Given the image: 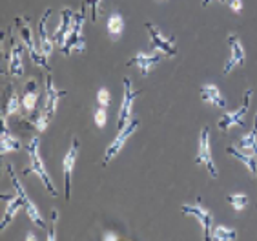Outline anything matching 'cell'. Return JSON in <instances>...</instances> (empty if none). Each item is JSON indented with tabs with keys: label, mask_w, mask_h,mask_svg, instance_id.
<instances>
[{
	"label": "cell",
	"mask_w": 257,
	"mask_h": 241,
	"mask_svg": "<svg viewBox=\"0 0 257 241\" xmlns=\"http://www.w3.org/2000/svg\"><path fill=\"white\" fill-rule=\"evenodd\" d=\"M119 239V236L115 234V232H108V234H104V241H115Z\"/></svg>",
	"instance_id": "836d02e7"
},
{
	"label": "cell",
	"mask_w": 257,
	"mask_h": 241,
	"mask_svg": "<svg viewBox=\"0 0 257 241\" xmlns=\"http://www.w3.org/2000/svg\"><path fill=\"white\" fill-rule=\"evenodd\" d=\"M51 17V10H46V13L42 15L39 22V48L42 49V53L46 57H51V51H53V39L48 37V19Z\"/></svg>",
	"instance_id": "d6986e66"
},
{
	"label": "cell",
	"mask_w": 257,
	"mask_h": 241,
	"mask_svg": "<svg viewBox=\"0 0 257 241\" xmlns=\"http://www.w3.org/2000/svg\"><path fill=\"white\" fill-rule=\"evenodd\" d=\"M252 90H246V94L242 97V103L239 108L233 112H224L217 121V126L221 132H228L232 126H244V117H246L248 110H250V99H252Z\"/></svg>",
	"instance_id": "5b68a950"
},
{
	"label": "cell",
	"mask_w": 257,
	"mask_h": 241,
	"mask_svg": "<svg viewBox=\"0 0 257 241\" xmlns=\"http://www.w3.org/2000/svg\"><path fill=\"white\" fill-rule=\"evenodd\" d=\"M17 24H19V30H20V42L24 44L26 51H28V55L31 57V60H33L37 66L44 68L46 71H51V66H50V62H48L50 57H46V55L42 53V49L39 48L37 37H35L33 30H31L28 19H22V20L17 19Z\"/></svg>",
	"instance_id": "7a4b0ae2"
},
{
	"label": "cell",
	"mask_w": 257,
	"mask_h": 241,
	"mask_svg": "<svg viewBox=\"0 0 257 241\" xmlns=\"http://www.w3.org/2000/svg\"><path fill=\"white\" fill-rule=\"evenodd\" d=\"M82 4L89 6V13H91V20H93V22H97V20H99V17H100L99 10H100V4H102V0H84Z\"/></svg>",
	"instance_id": "f1b7e54d"
},
{
	"label": "cell",
	"mask_w": 257,
	"mask_h": 241,
	"mask_svg": "<svg viewBox=\"0 0 257 241\" xmlns=\"http://www.w3.org/2000/svg\"><path fill=\"white\" fill-rule=\"evenodd\" d=\"M122 33H124V17L120 15L119 11H113L108 17V35L113 40H119Z\"/></svg>",
	"instance_id": "603a6c76"
},
{
	"label": "cell",
	"mask_w": 257,
	"mask_h": 241,
	"mask_svg": "<svg viewBox=\"0 0 257 241\" xmlns=\"http://www.w3.org/2000/svg\"><path fill=\"white\" fill-rule=\"evenodd\" d=\"M26 239H37V236H35V234H28V237H26Z\"/></svg>",
	"instance_id": "d590c367"
},
{
	"label": "cell",
	"mask_w": 257,
	"mask_h": 241,
	"mask_svg": "<svg viewBox=\"0 0 257 241\" xmlns=\"http://www.w3.org/2000/svg\"><path fill=\"white\" fill-rule=\"evenodd\" d=\"M237 148H241L242 152H248V153H253L257 155V123L250 132H246L244 135H241L237 143Z\"/></svg>",
	"instance_id": "cb8c5ba5"
},
{
	"label": "cell",
	"mask_w": 257,
	"mask_h": 241,
	"mask_svg": "<svg viewBox=\"0 0 257 241\" xmlns=\"http://www.w3.org/2000/svg\"><path fill=\"white\" fill-rule=\"evenodd\" d=\"M62 97H66V92H60V90L55 88L53 79H51V75L48 73L46 75V92H44V112L50 115L51 119L55 117V113H57V108H59V101Z\"/></svg>",
	"instance_id": "9a60e30c"
},
{
	"label": "cell",
	"mask_w": 257,
	"mask_h": 241,
	"mask_svg": "<svg viewBox=\"0 0 257 241\" xmlns=\"http://www.w3.org/2000/svg\"><path fill=\"white\" fill-rule=\"evenodd\" d=\"M20 208H24V201H22V197H20L19 192H17L15 196L8 197V201H6L4 216H2V221H0V228H2V230H4L6 226L10 225L13 219H15L17 212H19Z\"/></svg>",
	"instance_id": "7402d4cb"
},
{
	"label": "cell",
	"mask_w": 257,
	"mask_h": 241,
	"mask_svg": "<svg viewBox=\"0 0 257 241\" xmlns=\"http://www.w3.org/2000/svg\"><path fill=\"white\" fill-rule=\"evenodd\" d=\"M146 31H148L152 49H159L161 53L168 55V57H173V55L177 53L175 37H166V35H163L157 26H154L152 22H146Z\"/></svg>",
	"instance_id": "30bf717a"
},
{
	"label": "cell",
	"mask_w": 257,
	"mask_h": 241,
	"mask_svg": "<svg viewBox=\"0 0 257 241\" xmlns=\"http://www.w3.org/2000/svg\"><path fill=\"white\" fill-rule=\"evenodd\" d=\"M26 150L30 153V167L24 170V176L35 174L40 181L44 183L46 190H48L51 196H57L59 192H57V188H55V185H53V179L50 177V174H48V170H46V167H44V161L40 157V137L31 139L30 144L26 146Z\"/></svg>",
	"instance_id": "6da1fadb"
},
{
	"label": "cell",
	"mask_w": 257,
	"mask_h": 241,
	"mask_svg": "<svg viewBox=\"0 0 257 241\" xmlns=\"http://www.w3.org/2000/svg\"><path fill=\"white\" fill-rule=\"evenodd\" d=\"M80 143L79 139H71V146L66 152L64 159H62V172H64V188H66V199L71 197V177H73L75 165H77V157H79Z\"/></svg>",
	"instance_id": "7c38bea8"
},
{
	"label": "cell",
	"mask_w": 257,
	"mask_h": 241,
	"mask_svg": "<svg viewBox=\"0 0 257 241\" xmlns=\"http://www.w3.org/2000/svg\"><path fill=\"white\" fill-rule=\"evenodd\" d=\"M226 152L232 155L233 159H237V161H241L244 167L248 168V172H250V176L252 177H257V155H253V153H248V152H242L241 148L233 146V144H230V146L226 148Z\"/></svg>",
	"instance_id": "44dd1931"
},
{
	"label": "cell",
	"mask_w": 257,
	"mask_h": 241,
	"mask_svg": "<svg viewBox=\"0 0 257 241\" xmlns=\"http://www.w3.org/2000/svg\"><path fill=\"white\" fill-rule=\"evenodd\" d=\"M210 2H213V0H203V6L206 8V6L210 4ZM217 2H221V4H228V0H217Z\"/></svg>",
	"instance_id": "e575fe53"
},
{
	"label": "cell",
	"mask_w": 257,
	"mask_h": 241,
	"mask_svg": "<svg viewBox=\"0 0 257 241\" xmlns=\"http://www.w3.org/2000/svg\"><path fill=\"white\" fill-rule=\"evenodd\" d=\"M139 97V92L134 90V84L132 79L126 77L124 79V92H122V101H120V108H119V115H117V128H124L126 124L132 121V112H134V104L135 99Z\"/></svg>",
	"instance_id": "52a82bcc"
},
{
	"label": "cell",
	"mask_w": 257,
	"mask_h": 241,
	"mask_svg": "<svg viewBox=\"0 0 257 241\" xmlns=\"http://www.w3.org/2000/svg\"><path fill=\"white\" fill-rule=\"evenodd\" d=\"M199 94H201V99H203L206 104H212L215 108H226L228 106V101L224 99V95L221 94V90H219L217 84H203L201 90H199Z\"/></svg>",
	"instance_id": "ac0fdd59"
},
{
	"label": "cell",
	"mask_w": 257,
	"mask_h": 241,
	"mask_svg": "<svg viewBox=\"0 0 257 241\" xmlns=\"http://www.w3.org/2000/svg\"><path fill=\"white\" fill-rule=\"evenodd\" d=\"M93 117H95V124H97L99 128H104V126H106V121H108V113H106V108H104V106H99V108L95 110Z\"/></svg>",
	"instance_id": "4dcf8cb0"
},
{
	"label": "cell",
	"mask_w": 257,
	"mask_h": 241,
	"mask_svg": "<svg viewBox=\"0 0 257 241\" xmlns=\"http://www.w3.org/2000/svg\"><path fill=\"white\" fill-rule=\"evenodd\" d=\"M51 212H53V223H51V228H50V232H48V237H46L48 241L55 239V223H57V210H51Z\"/></svg>",
	"instance_id": "d6a6232c"
},
{
	"label": "cell",
	"mask_w": 257,
	"mask_h": 241,
	"mask_svg": "<svg viewBox=\"0 0 257 241\" xmlns=\"http://www.w3.org/2000/svg\"><path fill=\"white\" fill-rule=\"evenodd\" d=\"M51 121H53V119H51L50 115H48V113H46L44 110H42V112H40L39 115H37V117L31 119V124H33V128H37L39 132H44V130L48 128V124H50Z\"/></svg>",
	"instance_id": "83f0119b"
},
{
	"label": "cell",
	"mask_w": 257,
	"mask_h": 241,
	"mask_svg": "<svg viewBox=\"0 0 257 241\" xmlns=\"http://www.w3.org/2000/svg\"><path fill=\"white\" fill-rule=\"evenodd\" d=\"M161 59H163V55H161L159 49L148 51V53H146V51H139V53H135L134 57L128 60V66H137L141 75L146 77V75L152 73V69H155V66L161 62Z\"/></svg>",
	"instance_id": "4fadbf2b"
},
{
	"label": "cell",
	"mask_w": 257,
	"mask_h": 241,
	"mask_svg": "<svg viewBox=\"0 0 257 241\" xmlns=\"http://www.w3.org/2000/svg\"><path fill=\"white\" fill-rule=\"evenodd\" d=\"M212 239L213 241H235L237 239V230L230 228V226L217 225L212 230Z\"/></svg>",
	"instance_id": "d4e9b609"
},
{
	"label": "cell",
	"mask_w": 257,
	"mask_h": 241,
	"mask_svg": "<svg viewBox=\"0 0 257 241\" xmlns=\"http://www.w3.org/2000/svg\"><path fill=\"white\" fill-rule=\"evenodd\" d=\"M181 212L184 216H192L199 221V225L203 226V236L206 241L212 239V223H213V214L204 207L203 203H188V205H183Z\"/></svg>",
	"instance_id": "9c48e42d"
},
{
	"label": "cell",
	"mask_w": 257,
	"mask_h": 241,
	"mask_svg": "<svg viewBox=\"0 0 257 241\" xmlns=\"http://www.w3.org/2000/svg\"><path fill=\"white\" fill-rule=\"evenodd\" d=\"M97 103L99 106H104V108H108L109 104H111V95H109V90L108 88H99L97 92Z\"/></svg>",
	"instance_id": "f546056e"
},
{
	"label": "cell",
	"mask_w": 257,
	"mask_h": 241,
	"mask_svg": "<svg viewBox=\"0 0 257 241\" xmlns=\"http://www.w3.org/2000/svg\"><path fill=\"white\" fill-rule=\"evenodd\" d=\"M139 119H132L124 128L119 130V133H117V137L111 141V143L108 144V148H106V152H104V165H108L109 161H113L117 155H119V152L124 148V144L128 143V139L134 135L135 132H137L139 128Z\"/></svg>",
	"instance_id": "ba28073f"
},
{
	"label": "cell",
	"mask_w": 257,
	"mask_h": 241,
	"mask_svg": "<svg viewBox=\"0 0 257 241\" xmlns=\"http://www.w3.org/2000/svg\"><path fill=\"white\" fill-rule=\"evenodd\" d=\"M24 44L17 39H11L10 59H8V73L11 77H22L24 75Z\"/></svg>",
	"instance_id": "5bb4252c"
},
{
	"label": "cell",
	"mask_w": 257,
	"mask_h": 241,
	"mask_svg": "<svg viewBox=\"0 0 257 241\" xmlns=\"http://www.w3.org/2000/svg\"><path fill=\"white\" fill-rule=\"evenodd\" d=\"M8 172H10L11 183H13V187H15V192H19L20 197H22V201H24V210H26V214H28V217L31 219V223H33V225H37L39 228H46L44 217H42L40 210L37 208V205L31 201V197L28 196V192L24 190L22 183L19 181V177H17L15 170H13V167H11V165H8Z\"/></svg>",
	"instance_id": "8992f818"
},
{
	"label": "cell",
	"mask_w": 257,
	"mask_h": 241,
	"mask_svg": "<svg viewBox=\"0 0 257 241\" xmlns=\"http://www.w3.org/2000/svg\"><path fill=\"white\" fill-rule=\"evenodd\" d=\"M73 17L75 13L69 8H64V10L60 11V20H59V26L55 28L53 31V42L59 48H62V46L66 44V40H68V35L69 31H71V26H73Z\"/></svg>",
	"instance_id": "2e32d148"
},
{
	"label": "cell",
	"mask_w": 257,
	"mask_h": 241,
	"mask_svg": "<svg viewBox=\"0 0 257 241\" xmlns=\"http://www.w3.org/2000/svg\"><path fill=\"white\" fill-rule=\"evenodd\" d=\"M226 201L230 203V207H232L235 212H242L248 207V196L246 194H241V192L230 194V196L226 197Z\"/></svg>",
	"instance_id": "484cf974"
},
{
	"label": "cell",
	"mask_w": 257,
	"mask_h": 241,
	"mask_svg": "<svg viewBox=\"0 0 257 241\" xmlns=\"http://www.w3.org/2000/svg\"><path fill=\"white\" fill-rule=\"evenodd\" d=\"M86 8H88V6L82 4L80 6L79 13H75L73 26H71V31H69V35H68V40H66V44L60 48V51H62L64 55H71V53H75V51L82 53V51L86 49L84 33H82V30H84V22H86Z\"/></svg>",
	"instance_id": "3957f363"
},
{
	"label": "cell",
	"mask_w": 257,
	"mask_h": 241,
	"mask_svg": "<svg viewBox=\"0 0 257 241\" xmlns=\"http://www.w3.org/2000/svg\"><path fill=\"white\" fill-rule=\"evenodd\" d=\"M195 163H197V165H204L212 179H217L219 177L217 165H215L213 155H212V137H210L208 126H204V128L201 130V133H199V150H197Z\"/></svg>",
	"instance_id": "277c9868"
},
{
	"label": "cell",
	"mask_w": 257,
	"mask_h": 241,
	"mask_svg": "<svg viewBox=\"0 0 257 241\" xmlns=\"http://www.w3.org/2000/svg\"><path fill=\"white\" fill-rule=\"evenodd\" d=\"M8 113H2V133H0V153L6 155V153L10 152H17L22 148V143H20V139L15 137L13 133L10 132L8 128Z\"/></svg>",
	"instance_id": "e0dca14e"
},
{
	"label": "cell",
	"mask_w": 257,
	"mask_h": 241,
	"mask_svg": "<svg viewBox=\"0 0 257 241\" xmlns=\"http://www.w3.org/2000/svg\"><path fill=\"white\" fill-rule=\"evenodd\" d=\"M20 110H22V99L19 97L15 90H11V95L8 99V104H6V113L8 115H17Z\"/></svg>",
	"instance_id": "4316f807"
},
{
	"label": "cell",
	"mask_w": 257,
	"mask_h": 241,
	"mask_svg": "<svg viewBox=\"0 0 257 241\" xmlns=\"http://www.w3.org/2000/svg\"><path fill=\"white\" fill-rule=\"evenodd\" d=\"M226 42H228V46H230V59H228V62L224 64V69H223L224 75L232 73L233 68L244 66V62H246V49H244V46H242L241 39H239L237 35L230 33L226 37Z\"/></svg>",
	"instance_id": "8fae6325"
},
{
	"label": "cell",
	"mask_w": 257,
	"mask_h": 241,
	"mask_svg": "<svg viewBox=\"0 0 257 241\" xmlns=\"http://www.w3.org/2000/svg\"><path fill=\"white\" fill-rule=\"evenodd\" d=\"M39 99H40V92H39V86H37V81L35 79L28 81L24 94H22V108L28 113H33L35 108H37V104H39Z\"/></svg>",
	"instance_id": "ffe728a7"
},
{
	"label": "cell",
	"mask_w": 257,
	"mask_h": 241,
	"mask_svg": "<svg viewBox=\"0 0 257 241\" xmlns=\"http://www.w3.org/2000/svg\"><path fill=\"white\" fill-rule=\"evenodd\" d=\"M228 8H230L233 13H241L242 11V0H228Z\"/></svg>",
	"instance_id": "1f68e13d"
}]
</instances>
